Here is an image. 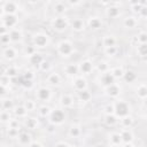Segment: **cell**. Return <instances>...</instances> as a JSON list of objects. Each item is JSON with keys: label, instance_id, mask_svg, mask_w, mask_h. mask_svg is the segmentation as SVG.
Masks as SVG:
<instances>
[{"label": "cell", "instance_id": "d590c367", "mask_svg": "<svg viewBox=\"0 0 147 147\" xmlns=\"http://www.w3.org/2000/svg\"><path fill=\"white\" fill-rule=\"evenodd\" d=\"M28 147H42V145L39 141H31V144Z\"/></svg>", "mask_w": 147, "mask_h": 147}, {"label": "cell", "instance_id": "f1b7e54d", "mask_svg": "<svg viewBox=\"0 0 147 147\" xmlns=\"http://www.w3.org/2000/svg\"><path fill=\"white\" fill-rule=\"evenodd\" d=\"M17 74H18V70H17V68H16L15 65H9V67L6 69V71H5V75L8 76L9 78L16 77Z\"/></svg>", "mask_w": 147, "mask_h": 147}, {"label": "cell", "instance_id": "44dd1931", "mask_svg": "<svg viewBox=\"0 0 147 147\" xmlns=\"http://www.w3.org/2000/svg\"><path fill=\"white\" fill-rule=\"evenodd\" d=\"M8 34L10 37V41H20L22 39V37H23L22 31L17 26L14 28V29H11V30H9L8 31Z\"/></svg>", "mask_w": 147, "mask_h": 147}, {"label": "cell", "instance_id": "836d02e7", "mask_svg": "<svg viewBox=\"0 0 147 147\" xmlns=\"http://www.w3.org/2000/svg\"><path fill=\"white\" fill-rule=\"evenodd\" d=\"M116 51H117V47H116V46H113V47H108V48H105V53H108V54H111L110 56H113V55H115V53H116Z\"/></svg>", "mask_w": 147, "mask_h": 147}, {"label": "cell", "instance_id": "7a4b0ae2", "mask_svg": "<svg viewBox=\"0 0 147 147\" xmlns=\"http://www.w3.org/2000/svg\"><path fill=\"white\" fill-rule=\"evenodd\" d=\"M56 51H57V53H59L60 55H62V56H70V55L74 53V51H75L74 44H72V41L69 40V39H63V40H61V41L57 44Z\"/></svg>", "mask_w": 147, "mask_h": 147}, {"label": "cell", "instance_id": "4316f807", "mask_svg": "<svg viewBox=\"0 0 147 147\" xmlns=\"http://www.w3.org/2000/svg\"><path fill=\"white\" fill-rule=\"evenodd\" d=\"M24 124H25V127L28 130H33L37 127V124H38V118H34V117H26L24 119Z\"/></svg>", "mask_w": 147, "mask_h": 147}, {"label": "cell", "instance_id": "e575fe53", "mask_svg": "<svg viewBox=\"0 0 147 147\" xmlns=\"http://www.w3.org/2000/svg\"><path fill=\"white\" fill-rule=\"evenodd\" d=\"M54 147H70L67 142H64V141H57L55 145H54Z\"/></svg>", "mask_w": 147, "mask_h": 147}, {"label": "cell", "instance_id": "9c48e42d", "mask_svg": "<svg viewBox=\"0 0 147 147\" xmlns=\"http://www.w3.org/2000/svg\"><path fill=\"white\" fill-rule=\"evenodd\" d=\"M86 25L91 29V30H100L103 25V21L100 16H91L87 18V21H85Z\"/></svg>", "mask_w": 147, "mask_h": 147}, {"label": "cell", "instance_id": "d6986e66", "mask_svg": "<svg viewBox=\"0 0 147 147\" xmlns=\"http://www.w3.org/2000/svg\"><path fill=\"white\" fill-rule=\"evenodd\" d=\"M42 61H44V57L41 56V54H40V53L34 52L32 55H30V56H29V62H30V64H31V65L39 67V65L41 64V62H42Z\"/></svg>", "mask_w": 147, "mask_h": 147}, {"label": "cell", "instance_id": "1f68e13d", "mask_svg": "<svg viewBox=\"0 0 147 147\" xmlns=\"http://www.w3.org/2000/svg\"><path fill=\"white\" fill-rule=\"evenodd\" d=\"M14 114L18 117H25L28 115V111L25 110V108L23 106H20V107H15V110H14Z\"/></svg>", "mask_w": 147, "mask_h": 147}, {"label": "cell", "instance_id": "83f0119b", "mask_svg": "<svg viewBox=\"0 0 147 147\" xmlns=\"http://www.w3.org/2000/svg\"><path fill=\"white\" fill-rule=\"evenodd\" d=\"M82 133V130H80V126L79 125H72L70 129H69V136L71 138H78Z\"/></svg>", "mask_w": 147, "mask_h": 147}, {"label": "cell", "instance_id": "f546056e", "mask_svg": "<svg viewBox=\"0 0 147 147\" xmlns=\"http://www.w3.org/2000/svg\"><path fill=\"white\" fill-rule=\"evenodd\" d=\"M23 107L25 108V110L29 113V111H33L37 109V102L33 101V100H26L25 103L23 105Z\"/></svg>", "mask_w": 147, "mask_h": 147}, {"label": "cell", "instance_id": "4dcf8cb0", "mask_svg": "<svg viewBox=\"0 0 147 147\" xmlns=\"http://www.w3.org/2000/svg\"><path fill=\"white\" fill-rule=\"evenodd\" d=\"M110 74H111V76H113L114 79H115V78H118V77H123L124 70H123L122 67H115V68H113V69L110 70Z\"/></svg>", "mask_w": 147, "mask_h": 147}, {"label": "cell", "instance_id": "8992f818", "mask_svg": "<svg viewBox=\"0 0 147 147\" xmlns=\"http://www.w3.org/2000/svg\"><path fill=\"white\" fill-rule=\"evenodd\" d=\"M51 95H52V92L46 86H39L36 90V99L40 102H44V103L48 102V100L51 99Z\"/></svg>", "mask_w": 147, "mask_h": 147}, {"label": "cell", "instance_id": "30bf717a", "mask_svg": "<svg viewBox=\"0 0 147 147\" xmlns=\"http://www.w3.org/2000/svg\"><path fill=\"white\" fill-rule=\"evenodd\" d=\"M69 26L75 31V32H82L84 31L86 23L84 21V18L82 17H75L74 20H69Z\"/></svg>", "mask_w": 147, "mask_h": 147}, {"label": "cell", "instance_id": "74e56055", "mask_svg": "<svg viewBox=\"0 0 147 147\" xmlns=\"http://www.w3.org/2000/svg\"><path fill=\"white\" fill-rule=\"evenodd\" d=\"M13 147H17V146H13Z\"/></svg>", "mask_w": 147, "mask_h": 147}, {"label": "cell", "instance_id": "ffe728a7", "mask_svg": "<svg viewBox=\"0 0 147 147\" xmlns=\"http://www.w3.org/2000/svg\"><path fill=\"white\" fill-rule=\"evenodd\" d=\"M78 65L77 64H74V63H70V64H67L64 67V74L67 76H70V77H75L78 75Z\"/></svg>", "mask_w": 147, "mask_h": 147}, {"label": "cell", "instance_id": "5b68a950", "mask_svg": "<svg viewBox=\"0 0 147 147\" xmlns=\"http://www.w3.org/2000/svg\"><path fill=\"white\" fill-rule=\"evenodd\" d=\"M65 119V114H64V110L60 109V108H56V109H53L48 116V121L51 124L53 125H57V124H62Z\"/></svg>", "mask_w": 147, "mask_h": 147}, {"label": "cell", "instance_id": "52a82bcc", "mask_svg": "<svg viewBox=\"0 0 147 147\" xmlns=\"http://www.w3.org/2000/svg\"><path fill=\"white\" fill-rule=\"evenodd\" d=\"M72 87L75 88L76 92L86 90V88H87L86 78H85L83 75H77V76L72 77Z\"/></svg>", "mask_w": 147, "mask_h": 147}, {"label": "cell", "instance_id": "4fadbf2b", "mask_svg": "<svg viewBox=\"0 0 147 147\" xmlns=\"http://www.w3.org/2000/svg\"><path fill=\"white\" fill-rule=\"evenodd\" d=\"M53 5V11L56 16H62L67 13V10L69 9L68 6H67V2H63V1H55V2H52Z\"/></svg>", "mask_w": 147, "mask_h": 147}, {"label": "cell", "instance_id": "d6a6232c", "mask_svg": "<svg viewBox=\"0 0 147 147\" xmlns=\"http://www.w3.org/2000/svg\"><path fill=\"white\" fill-rule=\"evenodd\" d=\"M10 119H11V117H10V113L8 110H0V121L1 122L8 123Z\"/></svg>", "mask_w": 147, "mask_h": 147}, {"label": "cell", "instance_id": "3957f363", "mask_svg": "<svg viewBox=\"0 0 147 147\" xmlns=\"http://www.w3.org/2000/svg\"><path fill=\"white\" fill-rule=\"evenodd\" d=\"M49 36L44 32H36L32 36V46L34 48H44L49 44Z\"/></svg>", "mask_w": 147, "mask_h": 147}, {"label": "cell", "instance_id": "7402d4cb", "mask_svg": "<svg viewBox=\"0 0 147 147\" xmlns=\"http://www.w3.org/2000/svg\"><path fill=\"white\" fill-rule=\"evenodd\" d=\"M102 42V46L105 48H108V47H113V46H116V38L114 36H105L101 40Z\"/></svg>", "mask_w": 147, "mask_h": 147}, {"label": "cell", "instance_id": "ba28073f", "mask_svg": "<svg viewBox=\"0 0 147 147\" xmlns=\"http://www.w3.org/2000/svg\"><path fill=\"white\" fill-rule=\"evenodd\" d=\"M2 9L5 15H16L17 10L20 9V3L14 1H5L2 2Z\"/></svg>", "mask_w": 147, "mask_h": 147}, {"label": "cell", "instance_id": "603a6c76", "mask_svg": "<svg viewBox=\"0 0 147 147\" xmlns=\"http://www.w3.org/2000/svg\"><path fill=\"white\" fill-rule=\"evenodd\" d=\"M100 80L102 82V84H103L105 87H106V86H108V85H110V84L114 83V77L111 76L110 71H107V72H103V74L101 75Z\"/></svg>", "mask_w": 147, "mask_h": 147}, {"label": "cell", "instance_id": "2e32d148", "mask_svg": "<svg viewBox=\"0 0 147 147\" xmlns=\"http://www.w3.org/2000/svg\"><path fill=\"white\" fill-rule=\"evenodd\" d=\"M2 56H3L6 60H9V61L15 60V59L17 57V51H16V48L13 47V46H6L5 49L2 51Z\"/></svg>", "mask_w": 147, "mask_h": 147}, {"label": "cell", "instance_id": "7c38bea8", "mask_svg": "<svg viewBox=\"0 0 147 147\" xmlns=\"http://www.w3.org/2000/svg\"><path fill=\"white\" fill-rule=\"evenodd\" d=\"M17 22H18V20H17L16 15H3L2 16V25L8 30L16 28Z\"/></svg>", "mask_w": 147, "mask_h": 147}, {"label": "cell", "instance_id": "5bb4252c", "mask_svg": "<svg viewBox=\"0 0 147 147\" xmlns=\"http://www.w3.org/2000/svg\"><path fill=\"white\" fill-rule=\"evenodd\" d=\"M93 63L90 60H84L80 62V64H78V71L84 76V75H88L93 71Z\"/></svg>", "mask_w": 147, "mask_h": 147}, {"label": "cell", "instance_id": "277c9868", "mask_svg": "<svg viewBox=\"0 0 147 147\" xmlns=\"http://www.w3.org/2000/svg\"><path fill=\"white\" fill-rule=\"evenodd\" d=\"M114 114H116L117 117H125V116H129L130 114V107L127 105V102L125 101H117V102H114Z\"/></svg>", "mask_w": 147, "mask_h": 147}, {"label": "cell", "instance_id": "cb8c5ba5", "mask_svg": "<svg viewBox=\"0 0 147 147\" xmlns=\"http://www.w3.org/2000/svg\"><path fill=\"white\" fill-rule=\"evenodd\" d=\"M77 96L80 101L83 102H88L91 99H92V94L90 93L88 90H83V91H79L77 92Z\"/></svg>", "mask_w": 147, "mask_h": 147}, {"label": "cell", "instance_id": "6da1fadb", "mask_svg": "<svg viewBox=\"0 0 147 147\" xmlns=\"http://www.w3.org/2000/svg\"><path fill=\"white\" fill-rule=\"evenodd\" d=\"M51 25L55 31L62 32V31H64V30H67L69 28V18L65 15L55 16V17H53L51 20Z\"/></svg>", "mask_w": 147, "mask_h": 147}, {"label": "cell", "instance_id": "e0dca14e", "mask_svg": "<svg viewBox=\"0 0 147 147\" xmlns=\"http://www.w3.org/2000/svg\"><path fill=\"white\" fill-rule=\"evenodd\" d=\"M60 103H61V106L64 107V108H70V107H72V105H74V98H72V95H71V94H68V93L62 94L61 98H60Z\"/></svg>", "mask_w": 147, "mask_h": 147}, {"label": "cell", "instance_id": "484cf974", "mask_svg": "<svg viewBox=\"0 0 147 147\" xmlns=\"http://www.w3.org/2000/svg\"><path fill=\"white\" fill-rule=\"evenodd\" d=\"M51 111H52L51 107H49V106H46V103L41 105V106H40V107L37 109V114H38L40 117H46V116H49Z\"/></svg>", "mask_w": 147, "mask_h": 147}, {"label": "cell", "instance_id": "ac0fdd59", "mask_svg": "<svg viewBox=\"0 0 147 147\" xmlns=\"http://www.w3.org/2000/svg\"><path fill=\"white\" fill-rule=\"evenodd\" d=\"M47 84L51 86H57L61 84V76L57 72H52L47 76Z\"/></svg>", "mask_w": 147, "mask_h": 147}, {"label": "cell", "instance_id": "9a60e30c", "mask_svg": "<svg viewBox=\"0 0 147 147\" xmlns=\"http://www.w3.org/2000/svg\"><path fill=\"white\" fill-rule=\"evenodd\" d=\"M105 91H106V94H107L108 96L116 98V96H118L119 93H121V87H119L118 84L113 83V84L106 86V87H105Z\"/></svg>", "mask_w": 147, "mask_h": 147}, {"label": "cell", "instance_id": "8d00e7d4", "mask_svg": "<svg viewBox=\"0 0 147 147\" xmlns=\"http://www.w3.org/2000/svg\"><path fill=\"white\" fill-rule=\"evenodd\" d=\"M6 93V86H3L2 84H0V96H2Z\"/></svg>", "mask_w": 147, "mask_h": 147}, {"label": "cell", "instance_id": "8fae6325", "mask_svg": "<svg viewBox=\"0 0 147 147\" xmlns=\"http://www.w3.org/2000/svg\"><path fill=\"white\" fill-rule=\"evenodd\" d=\"M20 147H28L31 141H32V138H31V134L28 132V131H21L18 132V136L16 138Z\"/></svg>", "mask_w": 147, "mask_h": 147}, {"label": "cell", "instance_id": "d4e9b609", "mask_svg": "<svg viewBox=\"0 0 147 147\" xmlns=\"http://www.w3.org/2000/svg\"><path fill=\"white\" fill-rule=\"evenodd\" d=\"M123 24L125 28H134L138 24V20L134 16H127L123 18Z\"/></svg>", "mask_w": 147, "mask_h": 147}]
</instances>
